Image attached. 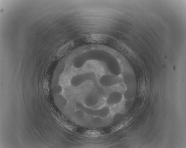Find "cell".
I'll list each match as a JSON object with an SVG mask.
<instances>
[{
  "mask_svg": "<svg viewBox=\"0 0 186 148\" xmlns=\"http://www.w3.org/2000/svg\"><path fill=\"white\" fill-rule=\"evenodd\" d=\"M96 60L103 62L111 73L119 76L121 72V66L117 59L109 53L101 51H88L76 57L74 60L73 65L74 68H81L87 61Z\"/></svg>",
  "mask_w": 186,
  "mask_h": 148,
  "instance_id": "cell-1",
  "label": "cell"
},
{
  "mask_svg": "<svg viewBox=\"0 0 186 148\" xmlns=\"http://www.w3.org/2000/svg\"><path fill=\"white\" fill-rule=\"evenodd\" d=\"M122 79L127 87L125 92L135 93L136 84V76L131 66L124 60L122 62Z\"/></svg>",
  "mask_w": 186,
  "mask_h": 148,
  "instance_id": "cell-2",
  "label": "cell"
},
{
  "mask_svg": "<svg viewBox=\"0 0 186 148\" xmlns=\"http://www.w3.org/2000/svg\"><path fill=\"white\" fill-rule=\"evenodd\" d=\"M122 78L119 76L111 74H106L102 76L99 79V82L104 86H110L121 83Z\"/></svg>",
  "mask_w": 186,
  "mask_h": 148,
  "instance_id": "cell-3",
  "label": "cell"
},
{
  "mask_svg": "<svg viewBox=\"0 0 186 148\" xmlns=\"http://www.w3.org/2000/svg\"><path fill=\"white\" fill-rule=\"evenodd\" d=\"M122 99L121 93L119 92L115 91L111 93L107 100V102L114 105L120 102Z\"/></svg>",
  "mask_w": 186,
  "mask_h": 148,
  "instance_id": "cell-4",
  "label": "cell"
},
{
  "mask_svg": "<svg viewBox=\"0 0 186 148\" xmlns=\"http://www.w3.org/2000/svg\"><path fill=\"white\" fill-rule=\"evenodd\" d=\"M84 134L86 136L90 137H96L99 136L101 132L96 130H88L84 133Z\"/></svg>",
  "mask_w": 186,
  "mask_h": 148,
  "instance_id": "cell-5",
  "label": "cell"
},
{
  "mask_svg": "<svg viewBox=\"0 0 186 148\" xmlns=\"http://www.w3.org/2000/svg\"><path fill=\"white\" fill-rule=\"evenodd\" d=\"M126 120H122L119 123L114 126L112 128L111 132L113 133L119 130L124 126L126 122Z\"/></svg>",
  "mask_w": 186,
  "mask_h": 148,
  "instance_id": "cell-6",
  "label": "cell"
}]
</instances>
